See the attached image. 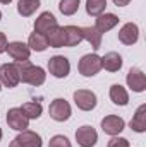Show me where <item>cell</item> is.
I'll return each mask as SVG.
<instances>
[{
  "label": "cell",
  "mask_w": 146,
  "mask_h": 147,
  "mask_svg": "<svg viewBox=\"0 0 146 147\" xmlns=\"http://www.w3.org/2000/svg\"><path fill=\"white\" fill-rule=\"evenodd\" d=\"M2 137H3V132H2V128H0V140H2Z\"/></svg>",
  "instance_id": "33"
},
{
  "label": "cell",
  "mask_w": 146,
  "mask_h": 147,
  "mask_svg": "<svg viewBox=\"0 0 146 147\" xmlns=\"http://www.w3.org/2000/svg\"><path fill=\"white\" fill-rule=\"evenodd\" d=\"M45 36H46V41H48V46H50V48H62V46H65L64 31H62L60 26H55V28L50 29Z\"/></svg>",
  "instance_id": "21"
},
{
  "label": "cell",
  "mask_w": 146,
  "mask_h": 147,
  "mask_svg": "<svg viewBox=\"0 0 146 147\" xmlns=\"http://www.w3.org/2000/svg\"><path fill=\"white\" fill-rule=\"evenodd\" d=\"M41 0H19L17 2V12L23 17H29L40 9Z\"/></svg>",
  "instance_id": "22"
},
{
  "label": "cell",
  "mask_w": 146,
  "mask_h": 147,
  "mask_svg": "<svg viewBox=\"0 0 146 147\" xmlns=\"http://www.w3.org/2000/svg\"><path fill=\"white\" fill-rule=\"evenodd\" d=\"M16 142L21 147H41L43 140L40 137V134L33 132V130H23L19 132V135L16 137Z\"/></svg>",
  "instance_id": "15"
},
{
  "label": "cell",
  "mask_w": 146,
  "mask_h": 147,
  "mask_svg": "<svg viewBox=\"0 0 146 147\" xmlns=\"http://www.w3.org/2000/svg\"><path fill=\"white\" fill-rule=\"evenodd\" d=\"M129 127H131L134 132H138V134L146 132V105H141V106L136 110L132 120L129 121Z\"/></svg>",
  "instance_id": "19"
},
{
  "label": "cell",
  "mask_w": 146,
  "mask_h": 147,
  "mask_svg": "<svg viewBox=\"0 0 146 147\" xmlns=\"http://www.w3.org/2000/svg\"><path fill=\"white\" fill-rule=\"evenodd\" d=\"M5 51L9 53V57H10L14 62H26V60H29V57H31L29 46H28L26 43H23V41H12V43H9Z\"/></svg>",
  "instance_id": "10"
},
{
  "label": "cell",
  "mask_w": 146,
  "mask_h": 147,
  "mask_svg": "<svg viewBox=\"0 0 146 147\" xmlns=\"http://www.w3.org/2000/svg\"><path fill=\"white\" fill-rule=\"evenodd\" d=\"M117 24H119V17H117L115 14L103 12V14H100V16L96 17V21H95V29L103 34V33H108L110 29H113Z\"/></svg>",
  "instance_id": "14"
},
{
  "label": "cell",
  "mask_w": 146,
  "mask_h": 147,
  "mask_svg": "<svg viewBox=\"0 0 146 147\" xmlns=\"http://www.w3.org/2000/svg\"><path fill=\"white\" fill-rule=\"evenodd\" d=\"M21 82V77H19V70H17V65L16 62L12 63H3L0 67V84L12 89L16 87L17 84Z\"/></svg>",
  "instance_id": "6"
},
{
  "label": "cell",
  "mask_w": 146,
  "mask_h": 147,
  "mask_svg": "<svg viewBox=\"0 0 146 147\" xmlns=\"http://www.w3.org/2000/svg\"><path fill=\"white\" fill-rule=\"evenodd\" d=\"M12 0H0V3H10Z\"/></svg>",
  "instance_id": "32"
},
{
  "label": "cell",
  "mask_w": 146,
  "mask_h": 147,
  "mask_svg": "<svg viewBox=\"0 0 146 147\" xmlns=\"http://www.w3.org/2000/svg\"><path fill=\"white\" fill-rule=\"evenodd\" d=\"M139 39V28L134 22H126L120 29H119V41L126 46H132L136 45Z\"/></svg>",
  "instance_id": "11"
},
{
  "label": "cell",
  "mask_w": 146,
  "mask_h": 147,
  "mask_svg": "<svg viewBox=\"0 0 146 147\" xmlns=\"http://www.w3.org/2000/svg\"><path fill=\"white\" fill-rule=\"evenodd\" d=\"M79 5H81V0H60L59 2V10L64 16H74L79 10Z\"/></svg>",
  "instance_id": "26"
},
{
  "label": "cell",
  "mask_w": 146,
  "mask_h": 147,
  "mask_svg": "<svg viewBox=\"0 0 146 147\" xmlns=\"http://www.w3.org/2000/svg\"><path fill=\"white\" fill-rule=\"evenodd\" d=\"M126 128V121L122 116H117V115H107L103 120H102V130L110 135V137H115L119 135L122 130Z\"/></svg>",
  "instance_id": "9"
},
{
  "label": "cell",
  "mask_w": 146,
  "mask_h": 147,
  "mask_svg": "<svg viewBox=\"0 0 146 147\" xmlns=\"http://www.w3.org/2000/svg\"><path fill=\"white\" fill-rule=\"evenodd\" d=\"M48 72L57 79H65L71 72V62L64 55H55L48 60Z\"/></svg>",
  "instance_id": "5"
},
{
  "label": "cell",
  "mask_w": 146,
  "mask_h": 147,
  "mask_svg": "<svg viewBox=\"0 0 146 147\" xmlns=\"http://www.w3.org/2000/svg\"><path fill=\"white\" fill-rule=\"evenodd\" d=\"M81 31H83V39H84V41H88V43L91 45V48H93V50H98V48L102 46V38H103V34H102V33H98V31L95 29V26L81 28Z\"/></svg>",
  "instance_id": "20"
},
{
  "label": "cell",
  "mask_w": 146,
  "mask_h": 147,
  "mask_svg": "<svg viewBox=\"0 0 146 147\" xmlns=\"http://www.w3.org/2000/svg\"><path fill=\"white\" fill-rule=\"evenodd\" d=\"M62 31H64L65 46H69V48L77 46L81 41H84V39H83V31H81V28H77V26H64Z\"/></svg>",
  "instance_id": "18"
},
{
  "label": "cell",
  "mask_w": 146,
  "mask_h": 147,
  "mask_svg": "<svg viewBox=\"0 0 146 147\" xmlns=\"http://www.w3.org/2000/svg\"><path fill=\"white\" fill-rule=\"evenodd\" d=\"M9 147H21V146H19V144H17V142H16V139H14V140H12V142H10V144H9Z\"/></svg>",
  "instance_id": "31"
},
{
  "label": "cell",
  "mask_w": 146,
  "mask_h": 147,
  "mask_svg": "<svg viewBox=\"0 0 146 147\" xmlns=\"http://www.w3.org/2000/svg\"><path fill=\"white\" fill-rule=\"evenodd\" d=\"M122 57L117 51H108L102 57V69L108 70V72H119L122 69Z\"/></svg>",
  "instance_id": "16"
},
{
  "label": "cell",
  "mask_w": 146,
  "mask_h": 147,
  "mask_svg": "<svg viewBox=\"0 0 146 147\" xmlns=\"http://www.w3.org/2000/svg\"><path fill=\"white\" fill-rule=\"evenodd\" d=\"M48 113H50V118L55 121H67L72 115V110H71V105L64 98H57L50 103Z\"/></svg>",
  "instance_id": "4"
},
{
  "label": "cell",
  "mask_w": 146,
  "mask_h": 147,
  "mask_svg": "<svg viewBox=\"0 0 146 147\" xmlns=\"http://www.w3.org/2000/svg\"><path fill=\"white\" fill-rule=\"evenodd\" d=\"M28 46L31 51H45L48 48V41L45 34H40V33H31L28 38Z\"/></svg>",
  "instance_id": "23"
},
{
  "label": "cell",
  "mask_w": 146,
  "mask_h": 147,
  "mask_svg": "<svg viewBox=\"0 0 146 147\" xmlns=\"http://www.w3.org/2000/svg\"><path fill=\"white\" fill-rule=\"evenodd\" d=\"M57 24V19L52 12H41L35 21V33H40V34H46L50 29H53Z\"/></svg>",
  "instance_id": "13"
},
{
  "label": "cell",
  "mask_w": 146,
  "mask_h": 147,
  "mask_svg": "<svg viewBox=\"0 0 146 147\" xmlns=\"http://www.w3.org/2000/svg\"><path fill=\"white\" fill-rule=\"evenodd\" d=\"M0 91H2V84H0Z\"/></svg>",
  "instance_id": "35"
},
{
  "label": "cell",
  "mask_w": 146,
  "mask_h": 147,
  "mask_svg": "<svg viewBox=\"0 0 146 147\" xmlns=\"http://www.w3.org/2000/svg\"><path fill=\"white\" fill-rule=\"evenodd\" d=\"M7 125L16 132H23V130H28L29 118L21 111V108H10L7 111Z\"/></svg>",
  "instance_id": "7"
},
{
  "label": "cell",
  "mask_w": 146,
  "mask_h": 147,
  "mask_svg": "<svg viewBox=\"0 0 146 147\" xmlns=\"http://www.w3.org/2000/svg\"><path fill=\"white\" fill-rule=\"evenodd\" d=\"M72 98H74L76 106L81 111H91L95 110L96 105H98L96 94L93 91H89V89H77V91H74Z\"/></svg>",
  "instance_id": "3"
},
{
  "label": "cell",
  "mask_w": 146,
  "mask_h": 147,
  "mask_svg": "<svg viewBox=\"0 0 146 147\" xmlns=\"http://www.w3.org/2000/svg\"><path fill=\"white\" fill-rule=\"evenodd\" d=\"M16 65H17V70H19L21 82L29 84V86H35V87L45 84L46 72L40 65H33L29 60H26V62H16Z\"/></svg>",
  "instance_id": "1"
},
{
  "label": "cell",
  "mask_w": 146,
  "mask_h": 147,
  "mask_svg": "<svg viewBox=\"0 0 146 147\" xmlns=\"http://www.w3.org/2000/svg\"><path fill=\"white\" fill-rule=\"evenodd\" d=\"M108 96H110V99H112V103L117 105V106H127V103H129V92L120 84L110 86Z\"/></svg>",
  "instance_id": "17"
},
{
  "label": "cell",
  "mask_w": 146,
  "mask_h": 147,
  "mask_svg": "<svg viewBox=\"0 0 146 147\" xmlns=\"http://www.w3.org/2000/svg\"><path fill=\"white\" fill-rule=\"evenodd\" d=\"M112 2H113L117 7H126V5H129L131 0H112Z\"/></svg>",
  "instance_id": "30"
},
{
  "label": "cell",
  "mask_w": 146,
  "mask_h": 147,
  "mask_svg": "<svg viewBox=\"0 0 146 147\" xmlns=\"http://www.w3.org/2000/svg\"><path fill=\"white\" fill-rule=\"evenodd\" d=\"M126 82L127 86L134 91V92H145L146 91V75L141 69L138 67H132L129 72H127V77H126Z\"/></svg>",
  "instance_id": "12"
},
{
  "label": "cell",
  "mask_w": 146,
  "mask_h": 147,
  "mask_svg": "<svg viewBox=\"0 0 146 147\" xmlns=\"http://www.w3.org/2000/svg\"><path fill=\"white\" fill-rule=\"evenodd\" d=\"M107 9V0H86V12L88 16L98 17L100 14H103Z\"/></svg>",
  "instance_id": "25"
},
{
  "label": "cell",
  "mask_w": 146,
  "mask_h": 147,
  "mask_svg": "<svg viewBox=\"0 0 146 147\" xmlns=\"http://www.w3.org/2000/svg\"><path fill=\"white\" fill-rule=\"evenodd\" d=\"M7 45H9V41H7V36H5L3 33H0V53H3V51L7 50Z\"/></svg>",
  "instance_id": "29"
},
{
  "label": "cell",
  "mask_w": 146,
  "mask_h": 147,
  "mask_svg": "<svg viewBox=\"0 0 146 147\" xmlns=\"http://www.w3.org/2000/svg\"><path fill=\"white\" fill-rule=\"evenodd\" d=\"M77 69L83 77H95L102 70V57L96 53H88L79 60Z\"/></svg>",
  "instance_id": "2"
},
{
  "label": "cell",
  "mask_w": 146,
  "mask_h": 147,
  "mask_svg": "<svg viewBox=\"0 0 146 147\" xmlns=\"http://www.w3.org/2000/svg\"><path fill=\"white\" fill-rule=\"evenodd\" d=\"M21 111L29 118V120H36L41 116V113H43V106L36 103V101H29V103H24L23 106H21Z\"/></svg>",
  "instance_id": "24"
},
{
  "label": "cell",
  "mask_w": 146,
  "mask_h": 147,
  "mask_svg": "<svg viewBox=\"0 0 146 147\" xmlns=\"http://www.w3.org/2000/svg\"><path fill=\"white\" fill-rule=\"evenodd\" d=\"M48 147H72L65 135H53L48 142Z\"/></svg>",
  "instance_id": "27"
},
{
  "label": "cell",
  "mask_w": 146,
  "mask_h": 147,
  "mask_svg": "<svg viewBox=\"0 0 146 147\" xmlns=\"http://www.w3.org/2000/svg\"><path fill=\"white\" fill-rule=\"evenodd\" d=\"M107 147H131V144H129V140H127V139L115 135V137H112V139L108 140Z\"/></svg>",
  "instance_id": "28"
},
{
  "label": "cell",
  "mask_w": 146,
  "mask_h": 147,
  "mask_svg": "<svg viewBox=\"0 0 146 147\" xmlns=\"http://www.w3.org/2000/svg\"><path fill=\"white\" fill-rule=\"evenodd\" d=\"M76 142L81 147H95L98 142V134L91 125H83L76 130Z\"/></svg>",
  "instance_id": "8"
},
{
  "label": "cell",
  "mask_w": 146,
  "mask_h": 147,
  "mask_svg": "<svg viewBox=\"0 0 146 147\" xmlns=\"http://www.w3.org/2000/svg\"><path fill=\"white\" fill-rule=\"evenodd\" d=\"M0 21H2V12H0Z\"/></svg>",
  "instance_id": "34"
}]
</instances>
